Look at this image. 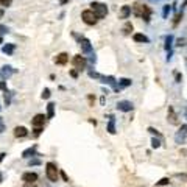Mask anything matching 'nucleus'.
<instances>
[{
  "label": "nucleus",
  "mask_w": 187,
  "mask_h": 187,
  "mask_svg": "<svg viewBox=\"0 0 187 187\" xmlns=\"http://www.w3.org/2000/svg\"><path fill=\"white\" fill-rule=\"evenodd\" d=\"M131 14V6L129 5H123L120 10V19H128Z\"/></svg>",
  "instance_id": "15"
},
{
  "label": "nucleus",
  "mask_w": 187,
  "mask_h": 187,
  "mask_svg": "<svg viewBox=\"0 0 187 187\" xmlns=\"http://www.w3.org/2000/svg\"><path fill=\"white\" fill-rule=\"evenodd\" d=\"M131 80H128V78H120L119 80V86L120 87H128V86H131Z\"/></svg>",
  "instance_id": "22"
},
{
  "label": "nucleus",
  "mask_w": 187,
  "mask_h": 187,
  "mask_svg": "<svg viewBox=\"0 0 187 187\" xmlns=\"http://www.w3.org/2000/svg\"><path fill=\"white\" fill-rule=\"evenodd\" d=\"M5 156H6V153H2V154H0V162H2V161L5 159Z\"/></svg>",
  "instance_id": "42"
},
{
  "label": "nucleus",
  "mask_w": 187,
  "mask_h": 187,
  "mask_svg": "<svg viewBox=\"0 0 187 187\" xmlns=\"http://www.w3.org/2000/svg\"><path fill=\"white\" fill-rule=\"evenodd\" d=\"M11 3H13V0H0V6H3V8L11 6Z\"/></svg>",
  "instance_id": "24"
},
{
  "label": "nucleus",
  "mask_w": 187,
  "mask_h": 187,
  "mask_svg": "<svg viewBox=\"0 0 187 187\" xmlns=\"http://www.w3.org/2000/svg\"><path fill=\"white\" fill-rule=\"evenodd\" d=\"M0 89L6 90V81H0Z\"/></svg>",
  "instance_id": "34"
},
{
  "label": "nucleus",
  "mask_w": 187,
  "mask_h": 187,
  "mask_svg": "<svg viewBox=\"0 0 187 187\" xmlns=\"http://www.w3.org/2000/svg\"><path fill=\"white\" fill-rule=\"evenodd\" d=\"M13 74H14V70H13V67H11V66H3V67H2V70H0V77H2L3 80H8Z\"/></svg>",
  "instance_id": "10"
},
{
  "label": "nucleus",
  "mask_w": 187,
  "mask_h": 187,
  "mask_svg": "<svg viewBox=\"0 0 187 187\" xmlns=\"http://www.w3.org/2000/svg\"><path fill=\"white\" fill-rule=\"evenodd\" d=\"M67 2H69V0H59V3H62V5H66Z\"/></svg>",
  "instance_id": "43"
},
{
  "label": "nucleus",
  "mask_w": 187,
  "mask_h": 187,
  "mask_svg": "<svg viewBox=\"0 0 187 187\" xmlns=\"http://www.w3.org/2000/svg\"><path fill=\"white\" fill-rule=\"evenodd\" d=\"M169 182H170L169 178H162L159 182H156V187H159V185H165V184H169Z\"/></svg>",
  "instance_id": "25"
},
{
  "label": "nucleus",
  "mask_w": 187,
  "mask_h": 187,
  "mask_svg": "<svg viewBox=\"0 0 187 187\" xmlns=\"http://www.w3.org/2000/svg\"><path fill=\"white\" fill-rule=\"evenodd\" d=\"M55 115V103H49L47 105V119H53Z\"/></svg>",
  "instance_id": "18"
},
{
  "label": "nucleus",
  "mask_w": 187,
  "mask_h": 187,
  "mask_svg": "<svg viewBox=\"0 0 187 187\" xmlns=\"http://www.w3.org/2000/svg\"><path fill=\"white\" fill-rule=\"evenodd\" d=\"M80 47H81V50H83L84 53H87V55L92 53V45H90V41H89V39L81 38V39H80Z\"/></svg>",
  "instance_id": "7"
},
{
  "label": "nucleus",
  "mask_w": 187,
  "mask_h": 187,
  "mask_svg": "<svg viewBox=\"0 0 187 187\" xmlns=\"http://www.w3.org/2000/svg\"><path fill=\"white\" fill-rule=\"evenodd\" d=\"M67 61H69V55H67V53H59V55L55 58V62L59 64V66H64Z\"/></svg>",
  "instance_id": "14"
},
{
  "label": "nucleus",
  "mask_w": 187,
  "mask_h": 187,
  "mask_svg": "<svg viewBox=\"0 0 187 187\" xmlns=\"http://www.w3.org/2000/svg\"><path fill=\"white\" fill-rule=\"evenodd\" d=\"M6 33H10V28L5 25H0V34H6Z\"/></svg>",
  "instance_id": "30"
},
{
  "label": "nucleus",
  "mask_w": 187,
  "mask_h": 187,
  "mask_svg": "<svg viewBox=\"0 0 187 187\" xmlns=\"http://www.w3.org/2000/svg\"><path fill=\"white\" fill-rule=\"evenodd\" d=\"M0 133H5V122L2 117H0Z\"/></svg>",
  "instance_id": "32"
},
{
  "label": "nucleus",
  "mask_w": 187,
  "mask_h": 187,
  "mask_svg": "<svg viewBox=\"0 0 187 187\" xmlns=\"http://www.w3.org/2000/svg\"><path fill=\"white\" fill-rule=\"evenodd\" d=\"M27 134H28V131H27L25 126H16L14 128V136L16 137H25Z\"/></svg>",
  "instance_id": "13"
},
{
  "label": "nucleus",
  "mask_w": 187,
  "mask_h": 187,
  "mask_svg": "<svg viewBox=\"0 0 187 187\" xmlns=\"http://www.w3.org/2000/svg\"><path fill=\"white\" fill-rule=\"evenodd\" d=\"M22 187H36V184H34V182H25Z\"/></svg>",
  "instance_id": "33"
},
{
  "label": "nucleus",
  "mask_w": 187,
  "mask_h": 187,
  "mask_svg": "<svg viewBox=\"0 0 187 187\" xmlns=\"http://www.w3.org/2000/svg\"><path fill=\"white\" fill-rule=\"evenodd\" d=\"M38 164H39V161L38 159H33V161H30V167L31 165H38Z\"/></svg>",
  "instance_id": "35"
},
{
  "label": "nucleus",
  "mask_w": 187,
  "mask_h": 187,
  "mask_svg": "<svg viewBox=\"0 0 187 187\" xmlns=\"http://www.w3.org/2000/svg\"><path fill=\"white\" fill-rule=\"evenodd\" d=\"M170 11H172V6H170V5H165V6H164V10H162V17L167 19L169 14H170Z\"/></svg>",
  "instance_id": "23"
},
{
  "label": "nucleus",
  "mask_w": 187,
  "mask_h": 187,
  "mask_svg": "<svg viewBox=\"0 0 187 187\" xmlns=\"http://www.w3.org/2000/svg\"><path fill=\"white\" fill-rule=\"evenodd\" d=\"M148 131H150V133H153V134H156V136H159V131H157V129H154V128H148Z\"/></svg>",
  "instance_id": "37"
},
{
  "label": "nucleus",
  "mask_w": 187,
  "mask_h": 187,
  "mask_svg": "<svg viewBox=\"0 0 187 187\" xmlns=\"http://www.w3.org/2000/svg\"><path fill=\"white\" fill-rule=\"evenodd\" d=\"M169 120H170V123H173V125H176V123H178V120H176V115H175V111H173V108H169Z\"/></svg>",
  "instance_id": "21"
},
{
  "label": "nucleus",
  "mask_w": 187,
  "mask_h": 187,
  "mask_svg": "<svg viewBox=\"0 0 187 187\" xmlns=\"http://www.w3.org/2000/svg\"><path fill=\"white\" fill-rule=\"evenodd\" d=\"M41 131H42V126H38V128H34V134L38 136V134H41Z\"/></svg>",
  "instance_id": "36"
},
{
  "label": "nucleus",
  "mask_w": 187,
  "mask_h": 187,
  "mask_svg": "<svg viewBox=\"0 0 187 187\" xmlns=\"http://www.w3.org/2000/svg\"><path fill=\"white\" fill-rule=\"evenodd\" d=\"M134 13H136V16L142 17L145 22H150L151 10H150L148 6H145V5H136V6H134Z\"/></svg>",
  "instance_id": "1"
},
{
  "label": "nucleus",
  "mask_w": 187,
  "mask_h": 187,
  "mask_svg": "<svg viewBox=\"0 0 187 187\" xmlns=\"http://www.w3.org/2000/svg\"><path fill=\"white\" fill-rule=\"evenodd\" d=\"M2 179H3V173H0V182H2Z\"/></svg>",
  "instance_id": "44"
},
{
  "label": "nucleus",
  "mask_w": 187,
  "mask_h": 187,
  "mask_svg": "<svg viewBox=\"0 0 187 187\" xmlns=\"http://www.w3.org/2000/svg\"><path fill=\"white\" fill-rule=\"evenodd\" d=\"M22 181H25V182H36L38 181V175L34 172H27V173L22 175Z\"/></svg>",
  "instance_id": "11"
},
{
  "label": "nucleus",
  "mask_w": 187,
  "mask_h": 187,
  "mask_svg": "<svg viewBox=\"0 0 187 187\" xmlns=\"http://www.w3.org/2000/svg\"><path fill=\"white\" fill-rule=\"evenodd\" d=\"M0 109H2V106H0Z\"/></svg>",
  "instance_id": "47"
},
{
  "label": "nucleus",
  "mask_w": 187,
  "mask_h": 187,
  "mask_svg": "<svg viewBox=\"0 0 187 187\" xmlns=\"http://www.w3.org/2000/svg\"><path fill=\"white\" fill-rule=\"evenodd\" d=\"M45 173H47V178H49L52 182H56V181H58V167H56V164L47 162V165H45Z\"/></svg>",
  "instance_id": "2"
},
{
  "label": "nucleus",
  "mask_w": 187,
  "mask_h": 187,
  "mask_svg": "<svg viewBox=\"0 0 187 187\" xmlns=\"http://www.w3.org/2000/svg\"><path fill=\"white\" fill-rule=\"evenodd\" d=\"M184 42H185L184 39H178V44H176V45H179V47H182V45H184Z\"/></svg>",
  "instance_id": "39"
},
{
  "label": "nucleus",
  "mask_w": 187,
  "mask_h": 187,
  "mask_svg": "<svg viewBox=\"0 0 187 187\" xmlns=\"http://www.w3.org/2000/svg\"><path fill=\"white\" fill-rule=\"evenodd\" d=\"M187 137V125H181V128L178 129V133L175 134V140L176 144H182Z\"/></svg>",
  "instance_id": "5"
},
{
  "label": "nucleus",
  "mask_w": 187,
  "mask_h": 187,
  "mask_svg": "<svg viewBox=\"0 0 187 187\" xmlns=\"http://www.w3.org/2000/svg\"><path fill=\"white\" fill-rule=\"evenodd\" d=\"M133 103L131 101H126V100H122V101H119L117 103V109L119 111H122V112H129V111H133Z\"/></svg>",
  "instance_id": "6"
},
{
  "label": "nucleus",
  "mask_w": 187,
  "mask_h": 187,
  "mask_svg": "<svg viewBox=\"0 0 187 187\" xmlns=\"http://www.w3.org/2000/svg\"><path fill=\"white\" fill-rule=\"evenodd\" d=\"M108 133L111 134H115V119L111 115L109 117V123H108Z\"/></svg>",
  "instance_id": "19"
},
{
  "label": "nucleus",
  "mask_w": 187,
  "mask_h": 187,
  "mask_svg": "<svg viewBox=\"0 0 187 187\" xmlns=\"http://www.w3.org/2000/svg\"><path fill=\"white\" fill-rule=\"evenodd\" d=\"M5 103H6V106H10V103H11V94L8 90H5Z\"/></svg>",
  "instance_id": "26"
},
{
  "label": "nucleus",
  "mask_w": 187,
  "mask_h": 187,
  "mask_svg": "<svg viewBox=\"0 0 187 187\" xmlns=\"http://www.w3.org/2000/svg\"><path fill=\"white\" fill-rule=\"evenodd\" d=\"M151 147H153V148H159V147H161L159 139H153V140H151Z\"/></svg>",
  "instance_id": "29"
},
{
  "label": "nucleus",
  "mask_w": 187,
  "mask_h": 187,
  "mask_svg": "<svg viewBox=\"0 0 187 187\" xmlns=\"http://www.w3.org/2000/svg\"><path fill=\"white\" fill-rule=\"evenodd\" d=\"M70 75H72V77H74V78H77V77H78V74H77V72H75V70H72V72H70Z\"/></svg>",
  "instance_id": "41"
},
{
  "label": "nucleus",
  "mask_w": 187,
  "mask_h": 187,
  "mask_svg": "<svg viewBox=\"0 0 187 187\" xmlns=\"http://www.w3.org/2000/svg\"><path fill=\"white\" fill-rule=\"evenodd\" d=\"M123 30H125V33L128 34L129 31H133V25H131V23H126V25H125V28H123Z\"/></svg>",
  "instance_id": "31"
},
{
  "label": "nucleus",
  "mask_w": 187,
  "mask_h": 187,
  "mask_svg": "<svg viewBox=\"0 0 187 187\" xmlns=\"http://www.w3.org/2000/svg\"><path fill=\"white\" fill-rule=\"evenodd\" d=\"M184 115H185V117H187V108H185V109H184Z\"/></svg>",
  "instance_id": "45"
},
{
  "label": "nucleus",
  "mask_w": 187,
  "mask_h": 187,
  "mask_svg": "<svg viewBox=\"0 0 187 187\" xmlns=\"http://www.w3.org/2000/svg\"><path fill=\"white\" fill-rule=\"evenodd\" d=\"M14 49H16V45H14V44H6V45L2 47V52H3L5 55H13Z\"/></svg>",
  "instance_id": "17"
},
{
  "label": "nucleus",
  "mask_w": 187,
  "mask_h": 187,
  "mask_svg": "<svg viewBox=\"0 0 187 187\" xmlns=\"http://www.w3.org/2000/svg\"><path fill=\"white\" fill-rule=\"evenodd\" d=\"M81 19H83L84 23H87V25H95L97 20H98L97 14L94 13L92 10H84V11L81 13Z\"/></svg>",
  "instance_id": "3"
},
{
  "label": "nucleus",
  "mask_w": 187,
  "mask_h": 187,
  "mask_svg": "<svg viewBox=\"0 0 187 187\" xmlns=\"http://www.w3.org/2000/svg\"><path fill=\"white\" fill-rule=\"evenodd\" d=\"M42 98H50V89H44L42 90Z\"/></svg>",
  "instance_id": "27"
},
{
  "label": "nucleus",
  "mask_w": 187,
  "mask_h": 187,
  "mask_svg": "<svg viewBox=\"0 0 187 187\" xmlns=\"http://www.w3.org/2000/svg\"><path fill=\"white\" fill-rule=\"evenodd\" d=\"M45 119H47V115H44V114H38V115H34V117H33L31 125H33L34 128H38V126H44Z\"/></svg>",
  "instance_id": "9"
},
{
  "label": "nucleus",
  "mask_w": 187,
  "mask_h": 187,
  "mask_svg": "<svg viewBox=\"0 0 187 187\" xmlns=\"http://www.w3.org/2000/svg\"><path fill=\"white\" fill-rule=\"evenodd\" d=\"M31 156H36V145H33V147L27 148L25 151L22 153V157H31Z\"/></svg>",
  "instance_id": "16"
},
{
  "label": "nucleus",
  "mask_w": 187,
  "mask_h": 187,
  "mask_svg": "<svg viewBox=\"0 0 187 187\" xmlns=\"http://www.w3.org/2000/svg\"><path fill=\"white\" fill-rule=\"evenodd\" d=\"M133 39H134V42H140V44H148L150 42V39L145 34H142V33H136L133 36Z\"/></svg>",
  "instance_id": "12"
},
{
  "label": "nucleus",
  "mask_w": 187,
  "mask_h": 187,
  "mask_svg": "<svg viewBox=\"0 0 187 187\" xmlns=\"http://www.w3.org/2000/svg\"><path fill=\"white\" fill-rule=\"evenodd\" d=\"M175 78H176V83H179V81L182 80V75H181V74H176V77H175Z\"/></svg>",
  "instance_id": "38"
},
{
  "label": "nucleus",
  "mask_w": 187,
  "mask_h": 187,
  "mask_svg": "<svg viewBox=\"0 0 187 187\" xmlns=\"http://www.w3.org/2000/svg\"><path fill=\"white\" fill-rule=\"evenodd\" d=\"M89 77H90V78H97V80H101V75H100V74H97V72H92V70L89 72Z\"/></svg>",
  "instance_id": "28"
},
{
  "label": "nucleus",
  "mask_w": 187,
  "mask_h": 187,
  "mask_svg": "<svg viewBox=\"0 0 187 187\" xmlns=\"http://www.w3.org/2000/svg\"><path fill=\"white\" fill-rule=\"evenodd\" d=\"M61 176H62V179H64V181H69V179H67V175H66L64 172H61Z\"/></svg>",
  "instance_id": "40"
},
{
  "label": "nucleus",
  "mask_w": 187,
  "mask_h": 187,
  "mask_svg": "<svg viewBox=\"0 0 187 187\" xmlns=\"http://www.w3.org/2000/svg\"><path fill=\"white\" fill-rule=\"evenodd\" d=\"M172 45H173V36L169 34V36L165 38V45H164V47H165L167 52H170V50H172Z\"/></svg>",
  "instance_id": "20"
},
{
  "label": "nucleus",
  "mask_w": 187,
  "mask_h": 187,
  "mask_svg": "<svg viewBox=\"0 0 187 187\" xmlns=\"http://www.w3.org/2000/svg\"><path fill=\"white\" fill-rule=\"evenodd\" d=\"M86 58L84 56H81V55H77V56H74V66L78 69V70H83L84 67H86Z\"/></svg>",
  "instance_id": "8"
},
{
  "label": "nucleus",
  "mask_w": 187,
  "mask_h": 187,
  "mask_svg": "<svg viewBox=\"0 0 187 187\" xmlns=\"http://www.w3.org/2000/svg\"><path fill=\"white\" fill-rule=\"evenodd\" d=\"M3 42V39H2V36H0V44H2Z\"/></svg>",
  "instance_id": "46"
},
{
  "label": "nucleus",
  "mask_w": 187,
  "mask_h": 187,
  "mask_svg": "<svg viewBox=\"0 0 187 187\" xmlns=\"http://www.w3.org/2000/svg\"><path fill=\"white\" fill-rule=\"evenodd\" d=\"M90 6H92L90 10L97 14V17H98V19H103V17L108 14V6H106L105 3H97V2H94Z\"/></svg>",
  "instance_id": "4"
}]
</instances>
